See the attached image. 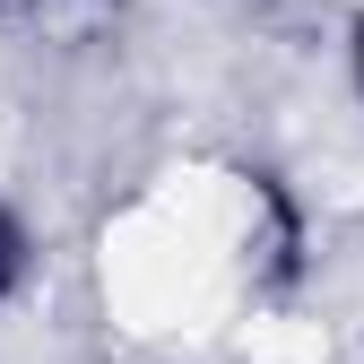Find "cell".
Segmentation results:
<instances>
[{"label":"cell","mask_w":364,"mask_h":364,"mask_svg":"<svg viewBox=\"0 0 364 364\" xmlns=\"http://www.w3.org/2000/svg\"><path fill=\"white\" fill-rule=\"evenodd\" d=\"M9 278H18V225L0 217V295H9Z\"/></svg>","instance_id":"6da1fadb"},{"label":"cell","mask_w":364,"mask_h":364,"mask_svg":"<svg viewBox=\"0 0 364 364\" xmlns=\"http://www.w3.org/2000/svg\"><path fill=\"white\" fill-rule=\"evenodd\" d=\"M355 61H364V35H355Z\"/></svg>","instance_id":"7a4b0ae2"}]
</instances>
